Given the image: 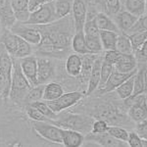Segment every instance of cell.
I'll list each match as a JSON object with an SVG mask.
<instances>
[{
  "mask_svg": "<svg viewBox=\"0 0 147 147\" xmlns=\"http://www.w3.org/2000/svg\"><path fill=\"white\" fill-rule=\"evenodd\" d=\"M127 109H129V117L134 122L137 123V122H140V121L146 120L147 118L146 103L134 104V105H131Z\"/></svg>",
  "mask_w": 147,
  "mask_h": 147,
  "instance_id": "obj_29",
  "label": "cell"
},
{
  "mask_svg": "<svg viewBox=\"0 0 147 147\" xmlns=\"http://www.w3.org/2000/svg\"><path fill=\"white\" fill-rule=\"evenodd\" d=\"M146 92V66L142 64V67L137 69L134 77V91L132 95L145 93Z\"/></svg>",
  "mask_w": 147,
  "mask_h": 147,
  "instance_id": "obj_21",
  "label": "cell"
},
{
  "mask_svg": "<svg viewBox=\"0 0 147 147\" xmlns=\"http://www.w3.org/2000/svg\"><path fill=\"white\" fill-rule=\"evenodd\" d=\"M127 143L129 146L131 147H146L147 146V139H143L139 137L136 131L129 132Z\"/></svg>",
  "mask_w": 147,
  "mask_h": 147,
  "instance_id": "obj_43",
  "label": "cell"
},
{
  "mask_svg": "<svg viewBox=\"0 0 147 147\" xmlns=\"http://www.w3.org/2000/svg\"><path fill=\"white\" fill-rule=\"evenodd\" d=\"M146 22H147V18H146V14L140 16V17L137 18V20L134 22V25L130 27L127 32H125V34H136V32H146L147 27H146Z\"/></svg>",
  "mask_w": 147,
  "mask_h": 147,
  "instance_id": "obj_38",
  "label": "cell"
},
{
  "mask_svg": "<svg viewBox=\"0 0 147 147\" xmlns=\"http://www.w3.org/2000/svg\"><path fill=\"white\" fill-rule=\"evenodd\" d=\"M82 30H84V35H88V36H99V28L96 25L95 18L85 20Z\"/></svg>",
  "mask_w": 147,
  "mask_h": 147,
  "instance_id": "obj_42",
  "label": "cell"
},
{
  "mask_svg": "<svg viewBox=\"0 0 147 147\" xmlns=\"http://www.w3.org/2000/svg\"><path fill=\"white\" fill-rule=\"evenodd\" d=\"M28 105H30V106H32V107L38 109L40 112L43 114L46 118H48V119L51 120V121L56 120L57 117H58L57 113H55L54 111H52V109L47 105L45 101L38 100V101L32 102V103H30V104H28Z\"/></svg>",
  "mask_w": 147,
  "mask_h": 147,
  "instance_id": "obj_34",
  "label": "cell"
},
{
  "mask_svg": "<svg viewBox=\"0 0 147 147\" xmlns=\"http://www.w3.org/2000/svg\"><path fill=\"white\" fill-rule=\"evenodd\" d=\"M84 144L86 145H98V146H105V147H123L127 146L125 141L119 140V139L113 137L109 134L107 131L102 132V134H93L88 132L84 136Z\"/></svg>",
  "mask_w": 147,
  "mask_h": 147,
  "instance_id": "obj_7",
  "label": "cell"
},
{
  "mask_svg": "<svg viewBox=\"0 0 147 147\" xmlns=\"http://www.w3.org/2000/svg\"><path fill=\"white\" fill-rule=\"evenodd\" d=\"M125 8L130 14L140 17L146 12V0H124Z\"/></svg>",
  "mask_w": 147,
  "mask_h": 147,
  "instance_id": "obj_26",
  "label": "cell"
},
{
  "mask_svg": "<svg viewBox=\"0 0 147 147\" xmlns=\"http://www.w3.org/2000/svg\"><path fill=\"white\" fill-rule=\"evenodd\" d=\"M37 62V84H45L48 80H50L54 77L55 74V66L52 60L48 57H41L39 56L36 58Z\"/></svg>",
  "mask_w": 147,
  "mask_h": 147,
  "instance_id": "obj_9",
  "label": "cell"
},
{
  "mask_svg": "<svg viewBox=\"0 0 147 147\" xmlns=\"http://www.w3.org/2000/svg\"><path fill=\"white\" fill-rule=\"evenodd\" d=\"M26 114L32 121H41V122H49V123L52 122L51 120L46 118L43 114L40 112L38 109L32 107L30 105H26Z\"/></svg>",
  "mask_w": 147,
  "mask_h": 147,
  "instance_id": "obj_41",
  "label": "cell"
},
{
  "mask_svg": "<svg viewBox=\"0 0 147 147\" xmlns=\"http://www.w3.org/2000/svg\"><path fill=\"white\" fill-rule=\"evenodd\" d=\"M32 87L27 80L21 69L20 61L17 58H13V71H12L11 88L9 97L15 103H22L27 92Z\"/></svg>",
  "mask_w": 147,
  "mask_h": 147,
  "instance_id": "obj_2",
  "label": "cell"
},
{
  "mask_svg": "<svg viewBox=\"0 0 147 147\" xmlns=\"http://www.w3.org/2000/svg\"><path fill=\"white\" fill-rule=\"evenodd\" d=\"M104 4H105V14H107L111 18L122 10L121 0H104Z\"/></svg>",
  "mask_w": 147,
  "mask_h": 147,
  "instance_id": "obj_39",
  "label": "cell"
},
{
  "mask_svg": "<svg viewBox=\"0 0 147 147\" xmlns=\"http://www.w3.org/2000/svg\"><path fill=\"white\" fill-rule=\"evenodd\" d=\"M136 72H137V68L130 73H121L118 72L115 69H113V72L110 75L107 82H105V84L101 88H99V94L102 95V94H107L114 91L121 84H123L125 80H127L131 76H134Z\"/></svg>",
  "mask_w": 147,
  "mask_h": 147,
  "instance_id": "obj_10",
  "label": "cell"
},
{
  "mask_svg": "<svg viewBox=\"0 0 147 147\" xmlns=\"http://www.w3.org/2000/svg\"><path fill=\"white\" fill-rule=\"evenodd\" d=\"M113 69H114V66L112 64L103 60L102 65H101V70H100V82H99L98 88H101V87L105 84V82H107V80L109 79L110 75L113 72Z\"/></svg>",
  "mask_w": 147,
  "mask_h": 147,
  "instance_id": "obj_40",
  "label": "cell"
},
{
  "mask_svg": "<svg viewBox=\"0 0 147 147\" xmlns=\"http://www.w3.org/2000/svg\"><path fill=\"white\" fill-rule=\"evenodd\" d=\"M102 62H103V55L101 53H99L95 59L93 67L91 69L90 75H89L88 78V82H87V89L85 91L84 95H91L98 88L99 82H100V70Z\"/></svg>",
  "mask_w": 147,
  "mask_h": 147,
  "instance_id": "obj_13",
  "label": "cell"
},
{
  "mask_svg": "<svg viewBox=\"0 0 147 147\" xmlns=\"http://www.w3.org/2000/svg\"><path fill=\"white\" fill-rule=\"evenodd\" d=\"M71 45H72V49L75 52H77V54L84 55V54L91 53L87 48L86 43H85V36L84 30L75 32V34H74L72 37V40H71Z\"/></svg>",
  "mask_w": 147,
  "mask_h": 147,
  "instance_id": "obj_24",
  "label": "cell"
},
{
  "mask_svg": "<svg viewBox=\"0 0 147 147\" xmlns=\"http://www.w3.org/2000/svg\"><path fill=\"white\" fill-rule=\"evenodd\" d=\"M84 95V93H82L80 91H71L67 92V93H63L57 99L45 102L47 105L52 109V111L58 114L66 110V109L71 108L72 106L76 105L78 102L82 100Z\"/></svg>",
  "mask_w": 147,
  "mask_h": 147,
  "instance_id": "obj_6",
  "label": "cell"
},
{
  "mask_svg": "<svg viewBox=\"0 0 147 147\" xmlns=\"http://www.w3.org/2000/svg\"><path fill=\"white\" fill-rule=\"evenodd\" d=\"M95 22L99 30H111V32H117V34H121L113 19L103 12L97 13V15L95 16Z\"/></svg>",
  "mask_w": 147,
  "mask_h": 147,
  "instance_id": "obj_22",
  "label": "cell"
},
{
  "mask_svg": "<svg viewBox=\"0 0 147 147\" xmlns=\"http://www.w3.org/2000/svg\"><path fill=\"white\" fill-rule=\"evenodd\" d=\"M44 85L45 84H37V85L32 86V88L27 92L25 97H24L22 103L25 104V105H28V104H30V103H32V102L41 100L42 95H43Z\"/></svg>",
  "mask_w": 147,
  "mask_h": 147,
  "instance_id": "obj_30",
  "label": "cell"
},
{
  "mask_svg": "<svg viewBox=\"0 0 147 147\" xmlns=\"http://www.w3.org/2000/svg\"><path fill=\"white\" fill-rule=\"evenodd\" d=\"M136 132L139 136V137L143 139H147V121L143 120L136 123Z\"/></svg>",
  "mask_w": 147,
  "mask_h": 147,
  "instance_id": "obj_49",
  "label": "cell"
},
{
  "mask_svg": "<svg viewBox=\"0 0 147 147\" xmlns=\"http://www.w3.org/2000/svg\"><path fill=\"white\" fill-rule=\"evenodd\" d=\"M146 45H147V42L142 45L140 48L136 49V50L134 51V56L136 58L137 64H145L146 63V60H147V48H146Z\"/></svg>",
  "mask_w": 147,
  "mask_h": 147,
  "instance_id": "obj_46",
  "label": "cell"
},
{
  "mask_svg": "<svg viewBox=\"0 0 147 147\" xmlns=\"http://www.w3.org/2000/svg\"><path fill=\"white\" fill-rule=\"evenodd\" d=\"M0 42H2V43L4 44V46L6 47L9 54H10L11 56H13L18 48L19 36L17 34H14L9 28H3L1 38H0Z\"/></svg>",
  "mask_w": 147,
  "mask_h": 147,
  "instance_id": "obj_20",
  "label": "cell"
},
{
  "mask_svg": "<svg viewBox=\"0 0 147 147\" xmlns=\"http://www.w3.org/2000/svg\"><path fill=\"white\" fill-rule=\"evenodd\" d=\"M12 32L21 38L28 41L32 45H38L41 41V34L37 28L32 25H26V24L16 22L10 28Z\"/></svg>",
  "mask_w": 147,
  "mask_h": 147,
  "instance_id": "obj_8",
  "label": "cell"
},
{
  "mask_svg": "<svg viewBox=\"0 0 147 147\" xmlns=\"http://www.w3.org/2000/svg\"><path fill=\"white\" fill-rule=\"evenodd\" d=\"M12 71H13V57L9 54L4 44L0 42V72L5 76L9 89L11 88Z\"/></svg>",
  "mask_w": 147,
  "mask_h": 147,
  "instance_id": "obj_14",
  "label": "cell"
},
{
  "mask_svg": "<svg viewBox=\"0 0 147 147\" xmlns=\"http://www.w3.org/2000/svg\"><path fill=\"white\" fill-rule=\"evenodd\" d=\"M129 38V41L131 43L132 49L136 50V49L140 48L143 45L147 40V32H136V34H127Z\"/></svg>",
  "mask_w": 147,
  "mask_h": 147,
  "instance_id": "obj_36",
  "label": "cell"
},
{
  "mask_svg": "<svg viewBox=\"0 0 147 147\" xmlns=\"http://www.w3.org/2000/svg\"><path fill=\"white\" fill-rule=\"evenodd\" d=\"M52 3L57 20L66 17L72 12L73 0H53Z\"/></svg>",
  "mask_w": 147,
  "mask_h": 147,
  "instance_id": "obj_28",
  "label": "cell"
},
{
  "mask_svg": "<svg viewBox=\"0 0 147 147\" xmlns=\"http://www.w3.org/2000/svg\"><path fill=\"white\" fill-rule=\"evenodd\" d=\"M108 124L106 121L99 119L97 121H93L91 125V132L93 134H102V132H106L108 129Z\"/></svg>",
  "mask_w": 147,
  "mask_h": 147,
  "instance_id": "obj_45",
  "label": "cell"
},
{
  "mask_svg": "<svg viewBox=\"0 0 147 147\" xmlns=\"http://www.w3.org/2000/svg\"><path fill=\"white\" fill-rule=\"evenodd\" d=\"M105 51L106 52L103 54V60L112 64L113 66L118 62L120 57L122 56V53H120V52L117 51L116 49H113V50H105Z\"/></svg>",
  "mask_w": 147,
  "mask_h": 147,
  "instance_id": "obj_44",
  "label": "cell"
},
{
  "mask_svg": "<svg viewBox=\"0 0 147 147\" xmlns=\"http://www.w3.org/2000/svg\"><path fill=\"white\" fill-rule=\"evenodd\" d=\"M98 54H84L80 56L82 58V69H80V73L78 76V78H80V80L82 84H87L88 82V78L90 75L91 69L93 67V64L95 62V59Z\"/></svg>",
  "mask_w": 147,
  "mask_h": 147,
  "instance_id": "obj_18",
  "label": "cell"
},
{
  "mask_svg": "<svg viewBox=\"0 0 147 147\" xmlns=\"http://www.w3.org/2000/svg\"><path fill=\"white\" fill-rule=\"evenodd\" d=\"M64 93V88L59 82H49L44 85L42 99L44 101H50L57 99Z\"/></svg>",
  "mask_w": 147,
  "mask_h": 147,
  "instance_id": "obj_25",
  "label": "cell"
},
{
  "mask_svg": "<svg viewBox=\"0 0 147 147\" xmlns=\"http://www.w3.org/2000/svg\"><path fill=\"white\" fill-rule=\"evenodd\" d=\"M137 18L138 17L130 14L127 10H123V9L112 17L119 30L121 32H124V34L134 25V22L137 20Z\"/></svg>",
  "mask_w": 147,
  "mask_h": 147,
  "instance_id": "obj_16",
  "label": "cell"
},
{
  "mask_svg": "<svg viewBox=\"0 0 147 147\" xmlns=\"http://www.w3.org/2000/svg\"><path fill=\"white\" fill-rule=\"evenodd\" d=\"M32 127L38 136L56 144H62V127L49 122L34 121Z\"/></svg>",
  "mask_w": 147,
  "mask_h": 147,
  "instance_id": "obj_4",
  "label": "cell"
},
{
  "mask_svg": "<svg viewBox=\"0 0 147 147\" xmlns=\"http://www.w3.org/2000/svg\"><path fill=\"white\" fill-rule=\"evenodd\" d=\"M9 94H10V89L7 84V80L5 76L0 72V96H3L4 99L9 98Z\"/></svg>",
  "mask_w": 147,
  "mask_h": 147,
  "instance_id": "obj_47",
  "label": "cell"
},
{
  "mask_svg": "<svg viewBox=\"0 0 147 147\" xmlns=\"http://www.w3.org/2000/svg\"><path fill=\"white\" fill-rule=\"evenodd\" d=\"M107 132L115 138L125 142H127V137H129V131L124 127H120V125H108Z\"/></svg>",
  "mask_w": 147,
  "mask_h": 147,
  "instance_id": "obj_37",
  "label": "cell"
},
{
  "mask_svg": "<svg viewBox=\"0 0 147 147\" xmlns=\"http://www.w3.org/2000/svg\"><path fill=\"white\" fill-rule=\"evenodd\" d=\"M84 136L80 131L62 129V144L69 147H79L84 145Z\"/></svg>",
  "mask_w": 147,
  "mask_h": 147,
  "instance_id": "obj_17",
  "label": "cell"
},
{
  "mask_svg": "<svg viewBox=\"0 0 147 147\" xmlns=\"http://www.w3.org/2000/svg\"><path fill=\"white\" fill-rule=\"evenodd\" d=\"M20 65L22 72L27 78V80L30 82V84L34 86L37 85V78H36V72H37V62L36 57L30 55L25 58L20 59Z\"/></svg>",
  "mask_w": 147,
  "mask_h": 147,
  "instance_id": "obj_12",
  "label": "cell"
},
{
  "mask_svg": "<svg viewBox=\"0 0 147 147\" xmlns=\"http://www.w3.org/2000/svg\"><path fill=\"white\" fill-rule=\"evenodd\" d=\"M116 50L122 54H134V49L127 34L124 32L118 34L117 41H116Z\"/></svg>",
  "mask_w": 147,
  "mask_h": 147,
  "instance_id": "obj_31",
  "label": "cell"
},
{
  "mask_svg": "<svg viewBox=\"0 0 147 147\" xmlns=\"http://www.w3.org/2000/svg\"><path fill=\"white\" fill-rule=\"evenodd\" d=\"M55 21H57V18L54 12L53 3L51 1L41 5L35 11L30 12L28 20L24 24L26 25H46V24H50Z\"/></svg>",
  "mask_w": 147,
  "mask_h": 147,
  "instance_id": "obj_5",
  "label": "cell"
},
{
  "mask_svg": "<svg viewBox=\"0 0 147 147\" xmlns=\"http://www.w3.org/2000/svg\"><path fill=\"white\" fill-rule=\"evenodd\" d=\"M16 22L11 0H0V26L2 28L10 30Z\"/></svg>",
  "mask_w": 147,
  "mask_h": 147,
  "instance_id": "obj_15",
  "label": "cell"
},
{
  "mask_svg": "<svg viewBox=\"0 0 147 147\" xmlns=\"http://www.w3.org/2000/svg\"><path fill=\"white\" fill-rule=\"evenodd\" d=\"M86 1L85 0H73L72 16L75 25V32L82 30L86 19Z\"/></svg>",
  "mask_w": 147,
  "mask_h": 147,
  "instance_id": "obj_11",
  "label": "cell"
},
{
  "mask_svg": "<svg viewBox=\"0 0 147 147\" xmlns=\"http://www.w3.org/2000/svg\"><path fill=\"white\" fill-rule=\"evenodd\" d=\"M117 32L111 30H99V38H100L102 48L104 50H113L116 49V41L118 37Z\"/></svg>",
  "mask_w": 147,
  "mask_h": 147,
  "instance_id": "obj_27",
  "label": "cell"
},
{
  "mask_svg": "<svg viewBox=\"0 0 147 147\" xmlns=\"http://www.w3.org/2000/svg\"><path fill=\"white\" fill-rule=\"evenodd\" d=\"M134 76H131L127 80H125L123 84H121L117 88L115 89L116 93L120 97V99H125L132 94L134 91Z\"/></svg>",
  "mask_w": 147,
  "mask_h": 147,
  "instance_id": "obj_32",
  "label": "cell"
},
{
  "mask_svg": "<svg viewBox=\"0 0 147 147\" xmlns=\"http://www.w3.org/2000/svg\"><path fill=\"white\" fill-rule=\"evenodd\" d=\"M52 124L58 125L62 129H68L77 130L82 134H86L91 131V125L93 123V118L84 115L66 113L61 117H57L56 120L52 121Z\"/></svg>",
  "mask_w": 147,
  "mask_h": 147,
  "instance_id": "obj_3",
  "label": "cell"
},
{
  "mask_svg": "<svg viewBox=\"0 0 147 147\" xmlns=\"http://www.w3.org/2000/svg\"><path fill=\"white\" fill-rule=\"evenodd\" d=\"M32 44H30L28 41H26V40H24L23 38H21V37L19 36L18 48H17V50H16L15 54L12 57H13V58H17V59H22L27 56L32 55Z\"/></svg>",
  "mask_w": 147,
  "mask_h": 147,
  "instance_id": "obj_33",
  "label": "cell"
},
{
  "mask_svg": "<svg viewBox=\"0 0 147 147\" xmlns=\"http://www.w3.org/2000/svg\"><path fill=\"white\" fill-rule=\"evenodd\" d=\"M11 5L14 13L28 10V0H11Z\"/></svg>",
  "mask_w": 147,
  "mask_h": 147,
  "instance_id": "obj_48",
  "label": "cell"
},
{
  "mask_svg": "<svg viewBox=\"0 0 147 147\" xmlns=\"http://www.w3.org/2000/svg\"><path fill=\"white\" fill-rule=\"evenodd\" d=\"M137 68V62L134 54H122L114 69L121 73H130Z\"/></svg>",
  "mask_w": 147,
  "mask_h": 147,
  "instance_id": "obj_19",
  "label": "cell"
},
{
  "mask_svg": "<svg viewBox=\"0 0 147 147\" xmlns=\"http://www.w3.org/2000/svg\"><path fill=\"white\" fill-rule=\"evenodd\" d=\"M41 34V41L35 53L41 57L63 58L70 50L75 25L72 13L46 25H32Z\"/></svg>",
  "mask_w": 147,
  "mask_h": 147,
  "instance_id": "obj_1",
  "label": "cell"
},
{
  "mask_svg": "<svg viewBox=\"0 0 147 147\" xmlns=\"http://www.w3.org/2000/svg\"><path fill=\"white\" fill-rule=\"evenodd\" d=\"M65 69L70 77L78 78L82 69V58L79 54H71L68 56L65 64Z\"/></svg>",
  "mask_w": 147,
  "mask_h": 147,
  "instance_id": "obj_23",
  "label": "cell"
},
{
  "mask_svg": "<svg viewBox=\"0 0 147 147\" xmlns=\"http://www.w3.org/2000/svg\"><path fill=\"white\" fill-rule=\"evenodd\" d=\"M84 36L87 48L92 54H99L103 51L99 36H88V35H84Z\"/></svg>",
  "mask_w": 147,
  "mask_h": 147,
  "instance_id": "obj_35",
  "label": "cell"
}]
</instances>
